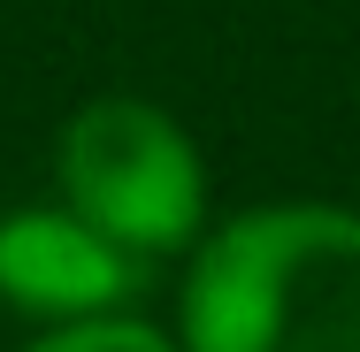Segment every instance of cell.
<instances>
[{
    "label": "cell",
    "instance_id": "3",
    "mask_svg": "<svg viewBox=\"0 0 360 352\" xmlns=\"http://www.w3.org/2000/svg\"><path fill=\"white\" fill-rule=\"evenodd\" d=\"M139 291V261L77 207H23L0 222V299L39 322H92Z\"/></svg>",
    "mask_w": 360,
    "mask_h": 352
},
{
    "label": "cell",
    "instance_id": "4",
    "mask_svg": "<svg viewBox=\"0 0 360 352\" xmlns=\"http://www.w3.org/2000/svg\"><path fill=\"white\" fill-rule=\"evenodd\" d=\"M31 352H184V345H169L161 330H146L131 314H92V322H54Z\"/></svg>",
    "mask_w": 360,
    "mask_h": 352
},
{
    "label": "cell",
    "instance_id": "2",
    "mask_svg": "<svg viewBox=\"0 0 360 352\" xmlns=\"http://www.w3.org/2000/svg\"><path fill=\"white\" fill-rule=\"evenodd\" d=\"M62 192L131 261L184 253L200 237V207H207L200 153L176 131V115H161L153 100H123V92L70 115V131H62Z\"/></svg>",
    "mask_w": 360,
    "mask_h": 352
},
{
    "label": "cell",
    "instance_id": "1",
    "mask_svg": "<svg viewBox=\"0 0 360 352\" xmlns=\"http://www.w3.org/2000/svg\"><path fill=\"white\" fill-rule=\"evenodd\" d=\"M184 352H360V214L253 207L184 276Z\"/></svg>",
    "mask_w": 360,
    "mask_h": 352
}]
</instances>
